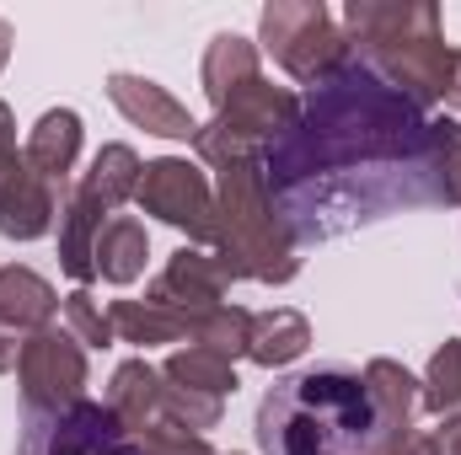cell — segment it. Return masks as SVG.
<instances>
[{
  "label": "cell",
  "mask_w": 461,
  "mask_h": 455,
  "mask_svg": "<svg viewBox=\"0 0 461 455\" xmlns=\"http://www.w3.org/2000/svg\"><path fill=\"white\" fill-rule=\"evenodd\" d=\"M344 38L348 54L370 76H381L397 97H408L419 113L446 103L456 49L440 32L435 0H348Z\"/></svg>",
  "instance_id": "3957f363"
},
{
  "label": "cell",
  "mask_w": 461,
  "mask_h": 455,
  "mask_svg": "<svg viewBox=\"0 0 461 455\" xmlns=\"http://www.w3.org/2000/svg\"><path fill=\"white\" fill-rule=\"evenodd\" d=\"M230 455H241V451H230Z\"/></svg>",
  "instance_id": "e575fe53"
},
{
  "label": "cell",
  "mask_w": 461,
  "mask_h": 455,
  "mask_svg": "<svg viewBox=\"0 0 461 455\" xmlns=\"http://www.w3.org/2000/svg\"><path fill=\"white\" fill-rule=\"evenodd\" d=\"M11 49H16V32H11V22L0 16V70L11 65Z\"/></svg>",
  "instance_id": "836d02e7"
},
{
  "label": "cell",
  "mask_w": 461,
  "mask_h": 455,
  "mask_svg": "<svg viewBox=\"0 0 461 455\" xmlns=\"http://www.w3.org/2000/svg\"><path fill=\"white\" fill-rule=\"evenodd\" d=\"M221 418H226V402L221 397H199V391H183V386H167L161 391V424H172V429L210 434V429H221Z\"/></svg>",
  "instance_id": "4316f807"
},
{
  "label": "cell",
  "mask_w": 461,
  "mask_h": 455,
  "mask_svg": "<svg viewBox=\"0 0 461 455\" xmlns=\"http://www.w3.org/2000/svg\"><path fill=\"white\" fill-rule=\"evenodd\" d=\"M161 375H167V386H183V391H199V397H236V364L221 359V353H210V348H177L167 364H161Z\"/></svg>",
  "instance_id": "7402d4cb"
},
{
  "label": "cell",
  "mask_w": 461,
  "mask_h": 455,
  "mask_svg": "<svg viewBox=\"0 0 461 455\" xmlns=\"http://www.w3.org/2000/svg\"><path fill=\"white\" fill-rule=\"evenodd\" d=\"M258 76H263V49H258L252 38H241V32H215V38L204 43L199 86H204V97H210L215 113L226 108L247 81H258Z\"/></svg>",
  "instance_id": "9a60e30c"
},
{
  "label": "cell",
  "mask_w": 461,
  "mask_h": 455,
  "mask_svg": "<svg viewBox=\"0 0 461 455\" xmlns=\"http://www.w3.org/2000/svg\"><path fill=\"white\" fill-rule=\"evenodd\" d=\"M22 455H134V434L108 413V402H81L65 418H32Z\"/></svg>",
  "instance_id": "9c48e42d"
},
{
  "label": "cell",
  "mask_w": 461,
  "mask_h": 455,
  "mask_svg": "<svg viewBox=\"0 0 461 455\" xmlns=\"http://www.w3.org/2000/svg\"><path fill=\"white\" fill-rule=\"evenodd\" d=\"M419 199H424V204L461 210V123L456 118H429V123H424Z\"/></svg>",
  "instance_id": "2e32d148"
},
{
  "label": "cell",
  "mask_w": 461,
  "mask_h": 455,
  "mask_svg": "<svg viewBox=\"0 0 461 455\" xmlns=\"http://www.w3.org/2000/svg\"><path fill=\"white\" fill-rule=\"evenodd\" d=\"M386 455H435V434H424V429H402V434L386 445Z\"/></svg>",
  "instance_id": "f546056e"
},
{
  "label": "cell",
  "mask_w": 461,
  "mask_h": 455,
  "mask_svg": "<svg viewBox=\"0 0 461 455\" xmlns=\"http://www.w3.org/2000/svg\"><path fill=\"white\" fill-rule=\"evenodd\" d=\"M446 108H451V113H461V49H456V59H451V86H446Z\"/></svg>",
  "instance_id": "d6a6232c"
},
{
  "label": "cell",
  "mask_w": 461,
  "mask_h": 455,
  "mask_svg": "<svg viewBox=\"0 0 461 455\" xmlns=\"http://www.w3.org/2000/svg\"><path fill=\"white\" fill-rule=\"evenodd\" d=\"M22 166V145H16V113L11 103H0V183Z\"/></svg>",
  "instance_id": "f1b7e54d"
},
{
  "label": "cell",
  "mask_w": 461,
  "mask_h": 455,
  "mask_svg": "<svg viewBox=\"0 0 461 455\" xmlns=\"http://www.w3.org/2000/svg\"><path fill=\"white\" fill-rule=\"evenodd\" d=\"M359 375H365V391H370L375 418L386 424V434L397 440L402 429H413V413H419V380H413L397 359H370Z\"/></svg>",
  "instance_id": "ffe728a7"
},
{
  "label": "cell",
  "mask_w": 461,
  "mask_h": 455,
  "mask_svg": "<svg viewBox=\"0 0 461 455\" xmlns=\"http://www.w3.org/2000/svg\"><path fill=\"white\" fill-rule=\"evenodd\" d=\"M134 455H215L204 434L172 429V424H150L145 434H134Z\"/></svg>",
  "instance_id": "83f0119b"
},
{
  "label": "cell",
  "mask_w": 461,
  "mask_h": 455,
  "mask_svg": "<svg viewBox=\"0 0 461 455\" xmlns=\"http://www.w3.org/2000/svg\"><path fill=\"white\" fill-rule=\"evenodd\" d=\"M258 451L263 455H386L392 434L375 418L365 375L354 370H301L258 402Z\"/></svg>",
  "instance_id": "7a4b0ae2"
},
{
  "label": "cell",
  "mask_w": 461,
  "mask_h": 455,
  "mask_svg": "<svg viewBox=\"0 0 461 455\" xmlns=\"http://www.w3.org/2000/svg\"><path fill=\"white\" fill-rule=\"evenodd\" d=\"M226 290H230V273L215 252H204V246H177V252L167 257V268L150 279L145 300L161 306L167 317H177V322L194 333V322H204L215 306H226Z\"/></svg>",
  "instance_id": "ba28073f"
},
{
  "label": "cell",
  "mask_w": 461,
  "mask_h": 455,
  "mask_svg": "<svg viewBox=\"0 0 461 455\" xmlns=\"http://www.w3.org/2000/svg\"><path fill=\"white\" fill-rule=\"evenodd\" d=\"M435 455H461V413H446L435 429Z\"/></svg>",
  "instance_id": "4dcf8cb0"
},
{
  "label": "cell",
  "mask_w": 461,
  "mask_h": 455,
  "mask_svg": "<svg viewBox=\"0 0 461 455\" xmlns=\"http://www.w3.org/2000/svg\"><path fill=\"white\" fill-rule=\"evenodd\" d=\"M419 407H424L429 418L461 413V338H446L429 353V370H424V380H419Z\"/></svg>",
  "instance_id": "cb8c5ba5"
},
{
  "label": "cell",
  "mask_w": 461,
  "mask_h": 455,
  "mask_svg": "<svg viewBox=\"0 0 461 455\" xmlns=\"http://www.w3.org/2000/svg\"><path fill=\"white\" fill-rule=\"evenodd\" d=\"M134 204H140V215L172 226L177 236H188V246H215V183L188 156L145 161Z\"/></svg>",
  "instance_id": "8992f818"
},
{
  "label": "cell",
  "mask_w": 461,
  "mask_h": 455,
  "mask_svg": "<svg viewBox=\"0 0 461 455\" xmlns=\"http://www.w3.org/2000/svg\"><path fill=\"white\" fill-rule=\"evenodd\" d=\"M161 391H167V375L140 353V359H123L108 380V413L129 434H145L150 424H161Z\"/></svg>",
  "instance_id": "e0dca14e"
},
{
  "label": "cell",
  "mask_w": 461,
  "mask_h": 455,
  "mask_svg": "<svg viewBox=\"0 0 461 455\" xmlns=\"http://www.w3.org/2000/svg\"><path fill=\"white\" fill-rule=\"evenodd\" d=\"M59 226V199H54V183H43L38 172H27V161L0 183V236L27 246V241H43L49 230Z\"/></svg>",
  "instance_id": "8fae6325"
},
{
  "label": "cell",
  "mask_w": 461,
  "mask_h": 455,
  "mask_svg": "<svg viewBox=\"0 0 461 455\" xmlns=\"http://www.w3.org/2000/svg\"><path fill=\"white\" fill-rule=\"evenodd\" d=\"M16 386L32 418H65L70 407L86 402V348L65 327H43L22 338L16 359Z\"/></svg>",
  "instance_id": "52a82bcc"
},
{
  "label": "cell",
  "mask_w": 461,
  "mask_h": 455,
  "mask_svg": "<svg viewBox=\"0 0 461 455\" xmlns=\"http://www.w3.org/2000/svg\"><path fill=\"white\" fill-rule=\"evenodd\" d=\"M16 359H22V333L0 327V375H11V370H16Z\"/></svg>",
  "instance_id": "1f68e13d"
},
{
  "label": "cell",
  "mask_w": 461,
  "mask_h": 455,
  "mask_svg": "<svg viewBox=\"0 0 461 455\" xmlns=\"http://www.w3.org/2000/svg\"><path fill=\"white\" fill-rule=\"evenodd\" d=\"M108 103H113L134 129H145V134H156V139H183V145H194V134H199V118L188 113V103H177V97H172L161 81H150V76L113 70V76H108Z\"/></svg>",
  "instance_id": "30bf717a"
},
{
  "label": "cell",
  "mask_w": 461,
  "mask_h": 455,
  "mask_svg": "<svg viewBox=\"0 0 461 455\" xmlns=\"http://www.w3.org/2000/svg\"><path fill=\"white\" fill-rule=\"evenodd\" d=\"M424 123L408 97H397L381 76H370L359 59H348L333 81L317 86L301 123L263 150L268 188L285 199H306L317 183L354 172V166H413L424 150Z\"/></svg>",
  "instance_id": "6da1fadb"
},
{
  "label": "cell",
  "mask_w": 461,
  "mask_h": 455,
  "mask_svg": "<svg viewBox=\"0 0 461 455\" xmlns=\"http://www.w3.org/2000/svg\"><path fill=\"white\" fill-rule=\"evenodd\" d=\"M258 49L274 54V65L301 86L333 81L354 59L344 22L322 0H268L263 16H258Z\"/></svg>",
  "instance_id": "5b68a950"
},
{
  "label": "cell",
  "mask_w": 461,
  "mask_h": 455,
  "mask_svg": "<svg viewBox=\"0 0 461 455\" xmlns=\"http://www.w3.org/2000/svg\"><path fill=\"white\" fill-rule=\"evenodd\" d=\"M145 257H150V236L134 215H108V226L97 236V279L129 290L140 273H145Z\"/></svg>",
  "instance_id": "d6986e66"
},
{
  "label": "cell",
  "mask_w": 461,
  "mask_h": 455,
  "mask_svg": "<svg viewBox=\"0 0 461 455\" xmlns=\"http://www.w3.org/2000/svg\"><path fill=\"white\" fill-rule=\"evenodd\" d=\"M215 257L226 263L230 284H290L301 273L295 226L279 215L263 156L230 161L215 172Z\"/></svg>",
  "instance_id": "277c9868"
},
{
  "label": "cell",
  "mask_w": 461,
  "mask_h": 455,
  "mask_svg": "<svg viewBox=\"0 0 461 455\" xmlns=\"http://www.w3.org/2000/svg\"><path fill=\"white\" fill-rule=\"evenodd\" d=\"M59 306H65V295L38 268H27V263H5L0 268V327L32 338V333L54 327Z\"/></svg>",
  "instance_id": "7c38bea8"
},
{
  "label": "cell",
  "mask_w": 461,
  "mask_h": 455,
  "mask_svg": "<svg viewBox=\"0 0 461 455\" xmlns=\"http://www.w3.org/2000/svg\"><path fill=\"white\" fill-rule=\"evenodd\" d=\"M306 348H312V322H306L295 306H268V311L252 317V343H247V359H252V364L285 370V364H295Z\"/></svg>",
  "instance_id": "ac0fdd59"
},
{
  "label": "cell",
  "mask_w": 461,
  "mask_h": 455,
  "mask_svg": "<svg viewBox=\"0 0 461 455\" xmlns=\"http://www.w3.org/2000/svg\"><path fill=\"white\" fill-rule=\"evenodd\" d=\"M194 348H210V353H221V359H247V343H252V311H241V306H215L204 322H194Z\"/></svg>",
  "instance_id": "d4e9b609"
},
{
  "label": "cell",
  "mask_w": 461,
  "mask_h": 455,
  "mask_svg": "<svg viewBox=\"0 0 461 455\" xmlns=\"http://www.w3.org/2000/svg\"><path fill=\"white\" fill-rule=\"evenodd\" d=\"M140 177H145V161H140V150L134 145H103L97 156H92V166L81 172V183L76 188H86L103 210H118V204H129L134 193H140Z\"/></svg>",
  "instance_id": "44dd1931"
},
{
  "label": "cell",
  "mask_w": 461,
  "mask_h": 455,
  "mask_svg": "<svg viewBox=\"0 0 461 455\" xmlns=\"http://www.w3.org/2000/svg\"><path fill=\"white\" fill-rule=\"evenodd\" d=\"M81 139H86V123H81L76 108H49V113L27 129L22 161H27V172H38L43 183L59 188L76 172V161H81Z\"/></svg>",
  "instance_id": "4fadbf2b"
},
{
  "label": "cell",
  "mask_w": 461,
  "mask_h": 455,
  "mask_svg": "<svg viewBox=\"0 0 461 455\" xmlns=\"http://www.w3.org/2000/svg\"><path fill=\"white\" fill-rule=\"evenodd\" d=\"M59 311H65V333L81 343V348H113L118 343L113 317H108V306H103L92 290H70Z\"/></svg>",
  "instance_id": "484cf974"
},
{
  "label": "cell",
  "mask_w": 461,
  "mask_h": 455,
  "mask_svg": "<svg viewBox=\"0 0 461 455\" xmlns=\"http://www.w3.org/2000/svg\"><path fill=\"white\" fill-rule=\"evenodd\" d=\"M108 226V210L86 193L70 188V199L59 204V268L76 279V290H92L97 279V236Z\"/></svg>",
  "instance_id": "5bb4252c"
},
{
  "label": "cell",
  "mask_w": 461,
  "mask_h": 455,
  "mask_svg": "<svg viewBox=\"0 0 461 455\" xmlns=\"http://www.w3.org/2000/svg\"><path fill=\"white\" fill-rule=\"evenodd\" d=\"M108 317H113L118 343H134V348H161V343L188 338V327L177 317H167L161 306H150V300H113Z\"/></svg>",
  "instance_id": "603a6c76"
}]
</instances>
